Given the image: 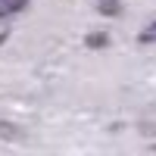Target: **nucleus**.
Returning a JSON list of instances; mask_svg holds the SVG:
<instances>
[{"label": "nucleus", "mask_w": 156, "mask_h": 156, "mask_svg": "<svg viewBox=\"0 0 156 156\" xmlns=\"http://www.w3.org/2000/svg\"><path fill=\"white\" fill-rule=\"evenodd\" d=\"M28 0H0V19L3 16H12V12H19Z\"/></svg>", "instance_id": "obj_2"}, {"label": "nucleus", "mask_w": 156, "mask_h": 156, "mask_svg": "<svg viewBox=\"0 0 156 156\" xmlns=\"http://www.w3.org/2000/svg\"><path fill=\"white\" fill-rule=\"evenodd\" d=\"M0 140H22V128L12 122H0Z\"/></svg>", "instance_id": "obj_1"}, {"label": "nucleus", "mask_w": 156, "mask_h": 156, "mask_svg": "<svg viewBox=\"0 0 156 156\" xmlns=\"http://www.w3.org/2000/svg\"><path fill=\"white\" fill-rule=\"evenodd\" d=\"M140 41H156V22L150 25V28H147L144 34H140Z\"/></svg>", "instance_id": "obj_3"}, {"label": "nucleus", "mask_w": 156, "mask_h": 156, "mask_svg": "<svg viewBox=\"0 0 156 156\" xmlns=\"http://www.w3.org/2000/svg\"><path fill=\"white\" fill-rule=\"evenodd\" d=\"M103 12H119V6H115V0H103Z\"/></svg>", "instance_id": "obj_4"}]
</instances>
